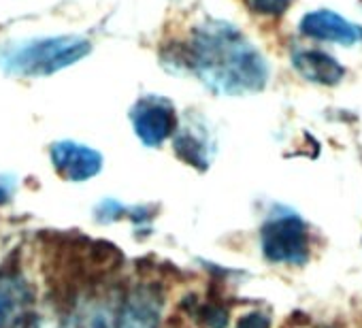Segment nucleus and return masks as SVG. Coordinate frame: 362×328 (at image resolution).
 I'll use <instances>...</instances> for the list:
<instances>
[{
	"mask_svg": "<svg viewBox=\"0 0 362 328\" xmlns=\"http://www.w3.org/2000/svg\"><path fill=\"white\" fill-rule=\"evenodd\" d=\"M168 71H188L205 88L222 96H245L262 92L269 83V62L260 49L233 24L205 20L186 43L162 49Z\"/></svg>",
	"mask_w": 362,
	"mask_h": 328,
	"instance_id": "nucleus-1",
	"label": "nucleus"
},
{
	"mask_svg": "<svg viewBox=\"0 0 362 328\" xmlns=\"http://www.w3.org/2000/svg\"><path fill=\"white\" fill-rule=\"evenodd\" d=\"M92 52V43L77 35L11 41L0 47V71L13 77H49Z\"/></svg>",
	"mask_w": 362,
	"mask_h": 328,
	"instance_id": "nucleus-2",
	"label": "nucleus"
},
{
	"mask_svg": "<svg viewBox=\"0 0 362 328\" xmlns=\"http://www.w3.org/2000/svg\"><path fill=\"white\" fill-rule=\"evenodd\" d=\"M260 250L273 264L303 266L311 254L305 220L288 207H275L260 228Z\"/></svg>",
	"mask_w": 362,
	"mask_h": 328,
	"instance_id": "nucleus-3",
	"label": "nucleus"
},
{
	"mask_svg": "<svg viewBox=\"0 0 362 328\" xmlns=\"http://www.w3.org/2000/svg\"><path fill=\"white\" fill-rule=\"evenodd\" d=\"M37 292L13 269L0 271V328H39Z\"/></svg>",
	"mask_w": 362,
	"mask_h": 328,
	"instance_id": "nucleus-4",
	"label": "nucleus"
},
{
	"mask_svg": "<svg viewBox=\"0 0 362 328\" xmlns=\"http://www.w3.org/2000/svg\"><path fill=\"white\" fill-rule=\"evenodd\" d=\"M130 124L136 139L145 147H160L168 139H173L179 119L175 105L158 94L141 96L130 109Z\"/></svg>",
	"mask_w": 362,
	"mask_h": 328,
	"instance_id": "nucleus-5",
	"label": "nucleus"
},
{
	"mask_svg": "<svg viewBox=\"0 0 362 328\" xmlns=\"http://www.w3.org/2000/svg\"><path fill=\"white\" fill-rule=\"evenodd\" d=\"M162 315V288L153 281H136L119 294L115 328H160Z\"/></svg>",
	"mask_w": 362,
	"mask_h": 328,
	"instance_id": "nucleus-6",
	"label": "nucleus"
},
{
	"mask_svg": "<svg viewBox=\"0 0 362 328\" xmlns=\"http://www.w3.org/2000/svg\"><path fill=\"white\" fill-rule=\"evenodd\" d=\"M119 292L83 290L71 303L60 328H115Z\"/></svg>",
	"mask_w": 362,
	"mask_h": 328,
	"instance_id": "nucleus-7",
	"label": "nucleus"
},
{
	"mask_svg": "<svg viewBox=\"0 0 362 328\" xmlns=\"http://www.w3.org/2000/svg\"><path fill=\"white\" fill-rule=\"evenodd\" d=\"M49 158L56 173L71 184H83L94 180L103 171L105 164L103 153L98 149L71 139L52 143Z\"/></svg>",
	"mask_w": 362,
	"mask_h": 328,
	"instance_id": "nucleus-8",
	"label": "nucleus"
},
{
	"mask_svg": "<svg viewBox=\"0 0 362 328\" xmlns=\"http://www.w3.org/2000/svg\"><path fill=\"white\" fill-rule=\"evenodd\" d=\"M298 28L305 37L315 39V41H328V43L345 45V47L362 43V26L328 9L307 13L300 20Z\"/></svg>",
	"mask_w": 362,
	"mask_h": 328,
	"instance_id": "nucleus-9",
	"label": "nucleus"
},
{
	"mask_svg": "<svg viewBox=\"0 0 362 328\" xmlns=\"http://www.w3.org/2000/svg\"><path fill=\"white\" fill-rule=\"evenodd\" d=\"M173 149L179 160L199 171H207L216 153V141L205 124L188 119L186 124L177 126L173 134Z\"/></svg>",
	"mask_w": 362,
	"mask_h": 328,
	"instance_id": "nucleus-10",
	"label": "nucleus"
},
{
	"mask_svg": "<svg viewBox=\"0 0 362 328\" xmlns=\"http://www.w3.org/2000/svg\"><path fill=\"white\" fill-rule=\"evenodd\" d=\"M292 64L300 77L317 86H337L345 77L343 64L320 49H294Z\"/></svg>",
	"mask_w": 362,
	"mask_h": 328,
	"instance_id": "nucleus-11",
	"label": "nucleus"
},
{
	"mask_svg": "<svg viewBox=\"0 0 362 328\" xmlns=\"http://www.w3.org/2000/svg\"><path fill=\"white\" fill-rule=\"evenodd\" d=\"M245 5L258 13V16H269V18H279L288 11L292 0H245Z\"/></svg>",
	"mask_w": 362,
	"mask_h": 328,
	"instance_id": "nucleus-12",
	"label": "nucleus"
},
{
	"mask_svg": "<svg viewBox=\"0 0 362 328\" xmlns=\"http://www.w3.org/2000/svg\"><path fill=\"white\" fill-rule=\"evenodd\" d=\"M199 315L203 317L207 328H226L228 326V311L222 305H216V303L203 305Z\"/></svg>",
	"mask_w": 362,
	"mask_h": 328,
	"instance_id": "nucleus-13",
	"label": "nucleus"
},
{
	"mask_svg": "<svg viewBox=\"0 0 362 328\" xmlns=\"http://www.w3.org/2000/svg\"><path fill=\"white\" fill-rule=\"evenodd\" d=\"M235 328H271V317L262 311H250L237 320Z\"/></svg>",
	"mask_w": 362,
	"mask_h": 328,
	"instance_id": "nucleus-14",
	"label": "nucleus"
},
{
	"mask_svg": "<svg viewBox=\"0 0 362 328\" xmlns=\"http://www.w3.org/2000/svg\"><path fill=\"white\" fill-rule=\"evenodd\" d=\"M13 197V184L7 182L5 177H0V207L7 205Z\"/></svg>",
	"mask_w": 362,
	"mask_h": 328,
	"instance_id": "nucleus-15",
	"label": "nucleus"
}]
</instances>
